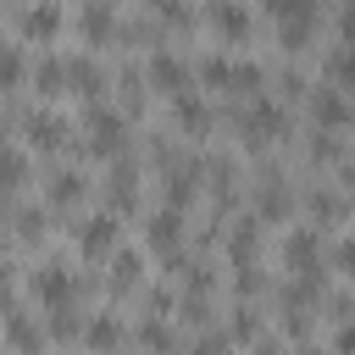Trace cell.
Wrapping results in <instances>:
<instances>
[{
	"label": "cell",
	"instance_id": "obj_32",
	"mask_svg": "<svg viewBox=\"0 0 355 355\" xmlns=\"http://www.w3.org/2000/svg\"><path fill=\"white\" fill-rule=\"evenodd\" d=\"M333 22H338V44H355V6H344Z\"/></svg>",
	"mask_w": 355,
	"mask_h": 355
},
{
	"label": "cell",
	"instance_id": "obj_19",
	"mask_svg": "<svg viewBox=\"0 0 355 355\" xmlns=\"http://www.w3.org/2000/svg\"><path fill=\"white\" fill-rule=\"evenodd\" d=\"M83 189H89V178H83L78 166H55V172L44 178V200H50V205H78Z\"/></svg>",
	"mask_w": 355,
	"mask_h": 355
},
{
	"label": "cell",
	"instance_id": "obj_9",
	"mask_svg": "<svg viewBox=\"0 0 355 355\" xmlns=\"http://www.w3.org/2000/svg\"><path fill=\"white\" fill-rule=\"evenodd\" d=\"M67 116L61 111H33L28 122H11V139H22V144H33V150H61L67 144Z\"/></svg>",
	"mask_w": 355,
	"mask_h": 355
},
{
	"label": "cell",
	"instance_id": "obj_25",
	"mask_svg": "<svg viewBox=\"0 0 355 355\" xmlns=\"http://www.w3.org/2000/svg\"><path fill=\"white\" fill-rule=\"evenodd\" d=\"M39 233H44V205H22V200H11V239L28 244V239H39Z\"/></svg>",
	"mask_w": 355,
	"mask_h": 355
},
{
	"label": "cell",
	"instance_id": "obj_10",
	"mask_svg": "<svg viewBox=\"0 0 355 355\" xmlns=\"http://www.w3.org/2000/svg\"><path fill=\"white\" fill-rule=\"evenodd\" d=\"M116 233H122L116 211L78 216V227H72V239H78V250H83V255H105V250H116Z\"/></svg>",
	"mask_w": 355,
	"mask_h": 355
},
{
	"label": "cell",
	"instance_id": "obj_21",
	"mask_svg": "<svg viewBox=\"0 0 355 355\" xmlns=\"http://www.w3.org/2000/svg\"><path fill=\"white\" fill-rule=\"evenodd\" d=\"M255 239H261V222H255V216H239V222H233V233H227L233 266H255Z\"/></svg>",
	"mask_w": 355,
	"mask_h": 355
},
{
	"label": "cell",
	"instance_id": "obj_6",
	"mask_svg": "<svg viewBox=\"0 0 355 355\" xmlns=\"http://www.w3.org/2000/svg\"><path fill=\"white\" fill-rule=\"evenodd\" d=\"M144 78H150L155 89H166L172 100L194 89V72H189V61H183V55H178V50L166 44V39H155V44H150V61H144Z\"/></svg>",
	"mask_w": 355,
	"mask_h": 355
},
{
	"label": "cell",
	"instance_id": "obj_17",
	"mask_svg": "<svg viewBox=\"0 0 355 355\" xmlns=\"http://www.w3.org/2000/svg\"><path fill=\"white\" fill-rule=\"evenodd\" d=\"M205 17H211V28H216L222 39H250V33H255V17H250L239 0H216Z\"/></svg>",
	"mask_w": 355,
	"mask_h": 355
},
{
	"label": "cell",
	"instance_id": "obj_23",
	"mask_svg": "<svg viewBox=\"0 0 355 355\" xmlns=\"http://www.w3.org/2000/svg\"><path fill=\"white\" fill-rule=\"evenodd\" d=\"M78 33H83V39H105V33H116V11H111L105 0H89V6L78 11Z\"/></svg>",
	"mask_w": 355,
	"mask_h": 355
},
{
	"label": "cell",
	"instance_id": "obj_5",
	"mask_svg": "<svg viewBox=\"0 0 355 355\" xmlns=\"http://www.w3.org/2000/svg\"><path fill=\"white\" fill-rule=\"evenodd\" d=\"M61 17H67V11H61L55 0H11V6H6V22H11V33H17L22 44H28V39H50V33L61 28Z\"/></svg>",
	"mask_w": 355,
	"mask_h": 355
},
{
	"label": "cell",
	"instance_id": "obj_1",
	"mask_svg": "<svg viewBox=\"0 0 355 355\" xmlns=\"http://www.w3.org/2000/svg\"><path fill=\"white\" fill-rule=\"evenodd\" d=\"M28 288H33V300H39L44 311H67V305H78V288H83V277H78V266H72V261H61V255H44V261L28 272Z\"/></svg>",
	"mask_w": 355,
	"mask_h": 355
},
{
	"label": "cell",
	"instance_id": "obj_4",
	"mask_svg": "<svg viewBox=\"0 0 355 355\" xmlns=\"http://www.w3.org/2000/svg\"><path fill=\"white\" fill-rule=\"evenodd\" d=\"M283 266H288V277L322 288V239H316V227H288L283 233Z\"/></svg>",
	"mask_w": 355,
	"mask_h": 355
},
{
	"label": "cell",
	"instance_id": "obj_36",
	"mask_svg": "<svg viewBox=\"0 0 355 355\" xmlns=\"http://www.w3.org/2000/svg\"><path fill=\"white\" fill-rule=\"evenodd\" d=\"M300 355H327V349H316V344H305V349H300Z\"/></svg>",
	"mask_w": 355,
	"mask_h": 355
},
{
	"label": "cell",
	"instance_id": "obj_29",
	"mask_svg": "<svg viewBox=\"0 0 355 355\" xmlns=\"http://www.w3.org/2000/svg\"><path fill=\"white\" fill-rule=\"evenodd\" d=\"M311 161H344L338 133H316V139H311Z\"/></svg>",
	"mask_w": 355,
	"mask_h": 355
},
{
	"label": "cell",
	"instance_id": "obj_28",
	"mask_svg": "<svg viewBox=\"0 0 355 355\" xmlns=\"http://www.w3.org/2000/svg\"><path fill=\"white\" fill-rule=\"evenodd\" d=\"M255 333H261V316H255L250 300H239L233 305V322H227V338H255Z\"/></svg>",
	"mask_w": 355,
	"mask_h": 355
},
{
	"label": "cell",
	"instance_id": "obj_14",
	"mask_svg": "<svg viewBox=\"0 0 355 355\" xmlns=\"http://www.w3.org/2000/svg\"><path fill=\"white\" fill-rule=\"evenodd\" d=\"M67 89L83 94L89 105H100V94H105V67H100L94 55H67Z\"/></svg>",
	"mask_w": 355,
	"mask_h": 355
},
{
	"label": "cell",
	"instance_id": "obj_16",
	"mask_svg": "<svg viewBox=\"0 0 355 355\" xmlns=\"http://www.w3.org/2000/svg\"><path fill=\"white\" fill-rule=\"evenodd\" d=\"M172 116H178V128H183V133H194V139H205V133H211V122H216L200 89H189V94H178V100H172Z\"/></svg>",
	"mask_w": 355,
	"mask_h": 355
},
{
	"label": "cell",
	"instance_id": "obj_12",
	"mask_svg": "<svg viewBox=\"0 0 355 355\" xmlns=\"http://www.w3.org/2000/svg\"><path fill=\"white\" fill-rule=\"evenodd\" d=\"M255 205H261L266 222H283V216L294 211V189H288V178H283L277 166L261 172V183H255Z\"/></svg>",
	"mask_w": 355,
	"mask_h": 355
},
{
	"label": "cell",
	"instance_id": "obj_30",
	"mask_svg": "<svg viewBox=\"0 0 355 355\" xmlns=\"http://www.w3.org/2000/svg\"><path fill=\"white\" fill-rule=\"evenodd\" d=\"M227 344H233V338H227V333H216V327H211V333H200V338H194V344H189V355H227Z\"/></svg>",
	"mask_w": 355,
	"mask_h": 355
},
{
	"label": "cell",
	"instance_id": "obj_13",
	"mask_svg": "<svg viewBox=\"0 0 355 355\" xmlns=\"http://www.w3.org/2000/svg\"><path fill=\"white\" fill-rule=\"evenodd\" d=\"M178 239H183V211L178 205H161L144 216V244L161 250V255H178Z\"/></svg>",
	"mask_w": 355,
	"mask_h": 355
},
{
	"label": "cell",
	"instance_id": "obj_8",
	"mask_svg": "<svg viewBox=\"0 0 355 355\" xmlns=\"http://www.w3.org/2000/svg\"><path fill=\"white\" fill-rule=\"evenodd\" d=\"M6 338L17 355H44V322H33V311L17 300V283H11V305H6Z\"/></svg>",
	"mask_w": 355,
	"mask_h": 355
},
{
	"label": "cell",
	"instance_id": "obj_22",
	"mask_svg": "<svg viewBox=\"0 0 355 355\" xmlns=\"http://www.w3.org/2000/svg\"><path fill=\"white\" fill-rule=\"evenodd\" d=\"M139 344H144L150 355H178V333L166 327V316H150V311H144V322H139Z\"/></svg>",
	"mask_w": 355,
	"mask_h": 355
},
{
	"label": "cell",
	"instance_id": "obj_27",
	"mask_svg": "<svg viewBox=\"0 0 355 355\" xmlns=\"http://www.w3.org/2000/svg\"><path fill=\"white\" fill-rule=\"evenodd\" d=\"M305 205H311V216H316V222H344V200H338L333 189H316Z\"/></svg>",
	"mask_w": 355,
	"mask_h": 355
},
{
	"label": "cell",
	"instance_id": "obj_18",
	"mask_svg": "<svg viewBox=\"0 0 355 355\" xmlns=\"http://www.w3.org/2000/svg\"><path fill=\"white\" fill-rule=\"evenodd\" d=\"M105 200H111V211H128L133 200H139V166L122 155V161H111V178H105Z\"/></svg>",
	"mask_w": 355,
	"mask_h": 355
},
{
	"label": "cell",
	"instance_id": "obj_15",
	"mask_svg": "<svg viewBox=\"0 0 355 355\" xmlns=\"http://www.w3.org/2000/svg\"><path fill=\"white\" fill-rule=\"evenodd\" d=\"M122 338H128V322H122L116 311H94V316H89V333H83V344H89V349L116 355V349H122Z\"/></svg>",
	"mask_w": 355,
	"mask_h": 355
},
{
	"label": "cell",
	"instance_id": "obj_24",
	"mask_svg": "<svg viewBox=\"0 0 355 355\" xmlns=\"http://www.w3.org/2000/svg\"><path fill=\"white\" fill-rule=\"evenodd\" d=\"M33 89L39 94H61L67 89V55H39L33 61Z\"/></svg>",
	"mask_w": 355,
	"mask_h": 355
},
{
	"label": "cell",
	"instance_id": "obj_26",
	"mask_svg": "<svg viewBox=\"0 0 355 355\" xmlns=\"http://www.w3.org/2000/svg\"><path fill=\"white\" fill-rule=\"evenodd\" d=\"M139 277H144V255H139V250H116V255H111V288L122 294V288H133Z\"/></svg>",
	"mask_w": 355,
	"mask_h": 355
},
{
	"label": "cell",
	"instance_id": "obj_34",
	"mask_svg": "<svg viewBox=\"0 0 355 355\" xmlns=\"http://www.w3.org/2000/svg\"><path fill=\"white\" fill-rule=\"evenodd\" d=\"M338 183H344V189H355V155H344V161H338Z\"/></svg>",
	"mask_w": 355,
	"mask_h": 355
},
{
	"label": "cell",
	"instance_id": "obj_7",
	"mask_svg": "<svg viewBox=\"0 0 355 355\" xmlns=\"http://www.w3.org/2000/svg\"><path fill=\"white\" fill-rule=\"evenodd\" d=\"M311 122H316V133H338V128H349L355 122V105H349V94L338 89V83H316L311 89Z\"/></svg>",
	"mask_w": 355,
	"mask_h": 355
},
{
	"label": "cell",
	"instance_id": "obj_33",
	"mask_svg": "<svg viewBox=\"0 0 355 355\" xmlns=\"http://www.w3.org/2000/svg\"><path fill=\"white\" fill-rule=\"evenodd\" d=\"M338 355H355V322H338V338H333Z\"/></svg>",
	"mask_w": 355,
	"mask_h": 355
},
{
	"label": "cell",
	"instance_id": "obj_35",
	"mask_svg": "<svg viewBox=\"0 0 355 355\" xmlns=\"http://www.w3.org/2000/svg\"><path fill=\"white\" fill-rule=\"evenodd\" d=\"M255 355H283V349L277 344H255Z\"/></svg>",
	"mask_w": 355,
	"mask_h": 355
},
{
	"label": "cell",
	"instance_id": "obj_20",
	"mask_svg": "<svg viewBox=\"0 0 355 355\" xmlns=\"http://www.w3.org/2000/svg\"><path fill=\"white\" fill-rule=\"evenodd\" d=\"M322 72H327V83H338V89H355V44H327L322 50Z\"/></svg>",
	"mask_w": 355,
	"mask_h": 355
},
{
	"label": "cell",
	"instance_id": "obj_2",
	"mask_svg": "<svg viewBox=\"0 0 355 355\" xmlns=\"http://www.w3.org/2000/svg\"><path fill=\"white\" fill-rule=\"evenodd\" d=\"M227 116H233L239 139H244V144H255V150H261V144H272V139L288 128V111H283V100H266V94H250V100H239Z\"/></svg>",
	"mask_w": 355,
	"mask_h": 355
},
{
	"label": "cell",
	"instance_id": "obj_11",
	"mask_svg": "<svg viewBox=\"0 0 355 355\" xmlns=\"http://www.w3.org/2000/svg\"><path fill=\"white\" fill-rule=\"evenodd\" d=\"M272 22H277V39H283L288 50H305V39L316 33L322 11H316V6H272Z\"/></svg>",
	"mask_w": 355,
	"mask_h": 355
},
{
	"label": "cell",
	"instance_id": "obj_3",
	"mask_svg": "<svg viewBox=\"0 0 355 355\" xmlns=\"http://www.w3.org/2000/svg\"><path fill=\"white\" fill-rule=\"evenodd\" d=\"M83 139H89V150L94 155H105V161H122L128 155V116L116 111V105H83Z\"/></svg>",
	"mask_w": 355,
	"mask_h": 355
},
{
	"label": "cell",
	"instance_id": "obj_31",
	"mask_svg": "<svg viewBox=\"0 0 355 355\" xmlns=\"http://www.w3.org/2000/svg\"><path fill=\"white\" fill-rule=\"evenodd\" d=\"M333 266H338L344 277H355V239H338V244H333Z\"/></svg>",
	"mask_w": 355,
	"mask_h": 355
}]
</instances>
